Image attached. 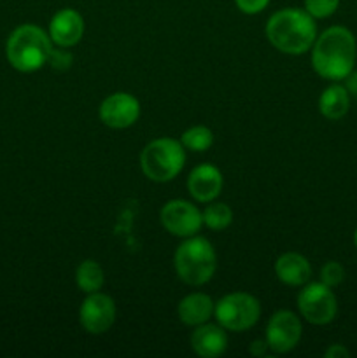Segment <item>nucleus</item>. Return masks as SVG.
Returning a JSON list of instances; mask_svg holds the SVG:
<instances>
[{
	"mask_svg": "<svg viewBox=\"0 0 357 358\" xmlns=\"http://www.w3.org/2000/svg\"><path fill=\"white\" fill-rule=\"evenodd\" d=\"M357 42L345 27H329L312 45V66L326 80L338 83L354 70Z\"/></svg>",
	"mask_w": 357,
	"mask_h": 358,
	"instance_id": "obj_1",
	"label": "nucleus"
},
{
	"mask_svg": "<svg viewBox=\"0 0 357 358\" xmlns=\"http://www.w3.org/2000/svg\"><path fill=\"white\" fill-rule=\"evenodd\" d=\"M266 37L284 55H303L317 38L315 17L304 9L286 7L272 14L266 23Z\"/></svg>",
	"mask_w": 357,
	"mask_h": 358,
	"instance_id": "obj_2",
	"label": "nucleus"
},
{
	"mask_svg": "<svg viewBox=\"0 0 357 358\" xmlns=\"http://www.w3.org/2000/svg\"><path fill=\"white\" fill-rule=\"evenodd\" d=\"M51 49V37L42 28L21 24L7 38L6 55L13 69L28 73L48 63Z\"/></svg>",
	"mask_w": 357,
	"mask_h": 358,
	"instance_id": "obj_3",
	"label": "nucleus"
},
{
	"mask_svg": "<svg viewBox=\"0 0 357 358\" xmlns=\"http://www.w3.org/2000/svg\"><path fill=\"white\" fill-rule=\"evenodd\" d=\"M174 266L175 273L184 283L192 287L205 285L216 273V250L205 238L191 236L175 250Z\"/></svg>",
	"mask_w": 357,
	"mask_h": 358,
	"instance_id": "obj_4",
	"label": "nucleus"
},
{
	"mask_svg": "<svg viewBox=\"0 0 357 358\" xmlns=\"http://www.w3.org/2000/svg\"><path fill=\"white\" fill-rule=\"evenodd\" d=\"M186 163L184 145L174 138H158L144 147L140 166L153 182H170L182 171Z\"/></svg>",
	"mask_w": 357,
	"mask_h": 358,
	"instance_id": "obj_5",
	"label": "nucleus"
},
{
	"mask_svg": "<svg viewBox=\"0 0 357 358\" xmlns=\"http://www.w3.org/2000/svg\"><path fill=\"white\" fill-rule=\"evenodd\" d=\"M214 317L224 331L244 332L258 324L261 317V304L251 294H227L216 303Z\"/></svg>",
	"mask_w": 357,
	"mask_h": 358,
	"instance_id": "obj_6",
	"label": "nucleus"
},
{
	"mask_svg": "<svg viewBox=\"0 0 357 358\" xmlns=\"http://www.w3.org/2000/svg\"><path fill=\"white\" fill-rule=\"evenodd\" d=\"M298 308L300 313L308 324L328 325L331 324L338 313V301L331 287L322 282L308 283L301 289L298 296Z\"/></svg>",
	"mask_w": 357,
	"mask_h": 358,
	"instance_id": "obj_7",
	"label": "nucleus"
},
{
	"mask_svg": "<svg viewBox=\"0 0 357 358\" xmlns=\"http://www.w3.org/2000/svg\"><path fill=\"white\" fill-rule=\"evenodd\" d=\"M160 220L164 229L178 238L196 236L203 226V217L192 203L184 199H172L161 208Z\"/></svg>",
	"mask_w": 357,
	"mask_h": 358,
	"instance_id": "obj_8",
	"label": "nucleus"
},
{
	"mask_svg": "<svg viewBox=\"0 0 357 358\" xmlns=\"http://www.w3.org/2000/svg\"><path fill=\"white\" fill-rule=\"evenodd\" d=\"M301 334H303L301 320L293 311H276L266 325V343L268 348L275 353H287L296 348Z\"/></svg>",
	"mask_w": 357,
	"mask_h": 358,
	"instance_id": "obj_9",
	"label": "nucleus"
},
{
	"mask_svg": "<svg viewBox=\"0 0 357 358\" xmlns=\"http://www.w3.org/2000/svg\"><path fill=\"white\" fill-rule=\"evenodd\" d=\"M115 320V304L112 297L93 292L84 299L79 310V322L90 334H104Z\"/></svg>",
	"mask_w": 357,
	"mask_h": 358,
	"instance_id": "obj_10",
	"label": "nucleus"
},
{
	"mask_svg": "<svg viewBox=\"0 0 357 358\" xmlns=\"http://www.w3.org/2000/svg\"><path fill=\"white\" fill-rule=\"evenodd\" d=\"M140 115V103L133 94L114 93L100 105V119L112 129H125L135 124Z\"/></svg>",
	"mask_w": 357,
	"mask_h": 358,
	"instance_id": "obj_11",
	"label": "nucleus"
},
{
	"mask_svg": "<svg viewBox=\"0 0 357 358\" xmlns=\"http://www.w3.org/2000/svg\"><path fill=\"white\" fill-rule=\"evenodd\" d=\"M84 20L77 10L62 9L49 23V37L59 48H72L83 38Z\"/></svg>",
	"mask_w": 357,
	"mask_h": 358,
	"instance_id": "obj_12",
	"label": "nucleus"
},
{
	"mask_svg": "<svg viewBox=\"0 0 357 358\" xmlns=\"http://www.w3.org/2000/svg\"><path fill=\"white\" fill-rule=\"evenodd\" d=\"M188 191L196 201H214L223 191V175L212 164H200L189 173Z\"/></svg>",
	"mask_w": 357,
	"mask_h": 358,
	"instance_id": "obj_13",
	"label": "nucleus"
},
{
	"mask_svg": "<svg viewBox=\"0 0 357 358\" xmlns=\"http://www.w3.org/2000/svg\"><path fill=\"white\" fill-rule=\"evenodd\" d=\"M191 348L198 357L216 358L220 357L227 348V336L220 325L202 324L191 336Z\"/></svg>",
	"mask_w": 357,
	"mask_h": 358,
	"instance_id": "obj_14",
	"label": "nucleus"
},
{
	"mask_svg": "<svg viewBox=\"0 0 357 358\" xmlns=\"http://www.w3.org/2000/svg\"><path fill=\"white\" fill-rule=\"evenodd\" d=\"M275 275L282 283L289 287H303L312 276V266L304 255L287 252L275 262Z\"/></svg>",
	"mask_w": 357,
	"mask_h": 358,
	"instance_id": "obj_15",
	"label": "nucleus"
},
{
	"mask_svg": "<svg viewBox=\"0 0 357 358\" xmlns=\"http://www.w3.org/2000/svg\"><path fill=\"white\" fill-rule=\"evenodd\" d=\"M214 308L216 304L206 294L196 292L189 294L178 303L177 313L182 324L189 325V327H198L210 320V317L214 315Z\"/></svg>",
	"mask_w": 357,
	"mask_h": 358,
	"instance_id": "obj_16",
	"label": "nucleus"
},
{
	"mask_svg": "<svg viewBox=\"0 0 357 358\" xmlns=\"http://www.w3.org/2000/svg\"><path fill=\"white\" fill-rule=\"evenodd\" d=\"M350 94L342 84H331L318 98V110L329 121H340L349 114Z\"/></svg>",
	"mask_w": 357,
	"mask_h": 358,
	"instance_id": "obj_17",
	"label": "nucleus"
},
{
	"mask_svg": "<svg viewBox=\"0 0 357 358\" xmlns=\"http://www.w3.org/2000/svg\"><path fill=\"white\" fill-rule=\"evenodd\" d=\"M104 269H102V266L97 261L88 259V261L80 262L76 271V283L79 287V290H83L86 294L98 292L102 289V285H104Z\"/></svg>",
	"mask_w": 357,
	"mask_h": 358,
	"instance_id": "obj_18",
	"label": "nucleus"
},
{
	"mask_svg": "<svg viewBox=\"0 0 357 358\" xmlns=\"http://www.w3.org/2000/svg\"><path fill=\"white\" fill-rule=\"evenodd\" d=\"M181 143L184 149L192 150V152H205L212 147L214 135L206 126H192L182 133Z\"/></svg>",
	"mask_w": 357,
	"mask_h": 358,
	"instance_id": "obj_19",
	"label": "nucleus"
},
{
	"mask_svg": "<svg viewBox=\"0 0 357 358\" xmlns=\"http://www.w3.org/2000/svg\"><path fill=\"white\" fill-rule=\"evenodd\" d=\"M203 224L214 231H223L233 222V212L224 203H212L203 210Z\"/></svg>",
	"mask_w": 357,
	"mask_h": 358,
	"instance_id": "obj_20",
	"label": "nucleus"
},
{
	"mask_svg": "<svg viewBox=\"0 0 357 358\" xmlns=\"http://www.w3.org/2000/svg\"><path fill=\"white\" fill-rule=\"evenodd\" d=\"M340 0H304V10L315 20H324L338 10Z\"/></svg>",
	"mask_w": 357,
	"mask_h": 358,
	"instance_id": "obj_21",
	"label": "nucleus"
},
{
	"mask_svg": "<svg viewBox=\"0 0 357 358\" xmlns=\"http://www.w3.org/2000/svg\"><path fill=\"white\" fill-rule=\"evenodd\" d=\"M343 280H345V269H343V266L340 264V262L329 261L322 266L321 282L324 283V285L335 289V287H338Z\"/></svg>",
	"mask_w": 357,
	"mask_h": 358,
	"instance_id": "obj_22",
	"label": "nucleus"
},
{
	"mask_svg": "<svg viewBox=\"0 0 357 358\" xmlns=\"http://www.w3.org/2000/svg\"><path fill=\"white\" fill-rule=\"evenodd\" d=\"M74 56L69 51H63V49H51V55H49L48 63L51 65V69L63 72V70H69L72 66Z\"/></svg>",
	"mask_w": 357,
	"mask_h": 358,
	"instance_id": "obj_23",
	"label": "nucleus"
},
{
	"mask_svg": "<svg viewBox=\"0 0 357 358\" xmlns=\"http://www.w3.org/2000/svg\"><path fill=\"white\" fill-rule=\"evenodd\" d=\"M238 9L244 14H258L270 3V0H234Z\"/></svg>",
	"mask_w": 357,
	"mask_h": 358,
	"instance_id": "obj_24",
	"label": "nucleus"
},
{
	"mask_svg": "<svg viewBox=\"0 0 357 358\" xmlns=\"http://www.w3.org/2000/svg\"><path fill=\"white\" fill-rule=\"evenodd\" d=\"M326 358H349L350 352L343 345H331L324 353Z\"/></svg>",
	"mask_w": 357,
	"mask_h": 358,
	"instance_id": "obj_25",
	"label": "nucleus"
},
{
	"mask_svg": "<svg viewBox=\"0 0 357 358\" xmlns=\"http://www.w3.org/2000/svg\"><path fill=\"white\" fill-rule=\"evenodd\" d=\"M343 80H345V90L349 91L350 96L357 98V72L356 70H352V72H350Z\"/></svg>",
	"mask_w": 357,
	"mask_h": 358,
	"instance_id": "obj_26",
	"label": "nucleus"
},
{
	"mask_svg": "<svg viewBox=\"0 0 357 358\" xmlns=\"http://www.w3.org/2000/svg\"><path fill=\"white\" fill-rule=\"evenodd\" d=\"M266 350H268V343L262 341V339H255L251 345V348H248V352L254 357H262L266 355Z\"/></svg>",
	"mask_w": 357,
	"mask_h": 358,
	"instance_id": "obj_27",
	"label": "nucleus"
},
{
	"mask_svg": "<svg viewBox=\"0 0 357 358\" xmlns=\"http://www.w3.org/2000/svg\"><path fill=\"white\" fill-rule=\"evenodd\" d=\"M354 245H356V248H357V227H356V231H354Z\"/></svg>",
	"mask_w": 357,
	"mask_h": 358,
	"instance_id": "obj_28",
	"label": "nucleus"
}]
</instances>
